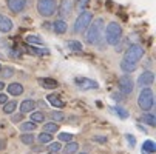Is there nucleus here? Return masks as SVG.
Wrapping results in <instances>:
<instances>
[{"label":"nucleus","mask_w":156,"mask_h":154,"mask_svg":"<svg viewBox=\"0 0 156 154\" xmlns=\"http://www.w3.org/2000/svg\"><path fill=\"white\" fill-rule=\"evenodd\" d=\"M2 90H5V83L0 82V91H2Z\"/></svg>","instance_id":"obj_44"},{"label":"nucleus","mask_w":156,"mask_h":154,"mask_svg":"<svg viewBox=\"0 0 156 154\" xmlns=\"http://www.w3.org/2000/svg\"><path fill=\"white\" fill-rule=\"evenodd\" d=\"M50 152H56V154H59V151L62 149V143L60 142H50Z\"/></svg>","instance_id":"obj_35"},{"label":"nucleus","mask_w":156,"mask_h":154,"mask_svg":"<svg viewBox=\"0 0 156 154\" xmlns=\"http://www.w3.org/2000/svg\"><path fill=\"white\" fill-rule=\"evenodd\" d=\"M8 102V96L3 94V93H0V105H5Z\"/></svg>","instance_id":"obj_41"},{"label":"nucleus","mask_w":156,"mask_h":154,"mask_svg":"<svg viewBox=\"0 0 156 154\" xmlns=\"http://www.w3.org/2000/svg\"><path fill=\"white\" fill-rule=\"evenodd\" d=\"M16 109H17V102H14V100H8V102L3 105L2 111H3L5 114H14Z\"/></svg>","instance_id":"obj_21"},{"label":"nucleus","mask_w":156,"mask_h":154,"mask_svg":"<svg viewBox=\"0 0 156 154\" xmlns=\"http://www.w3.org/2000/svg\"><path fill=\"white\" fill-rule=\"evenodd\" d=\"M141 122L147 123L148 126H156V117L153 114H150V113H144L141 116Z\"/></svg>","instance_id":"obj_26"},{"label":"nucleus","mask_w":156,"mask_h":154,"mask_svg":"<svg viewBox=\"0 0 156 154\" xmlns=\"http://www.w3.org/2000/svg\"><path fill=\"white\" fill-rule=\"evenodd\" d=\"M6 145H8V142L5 139H0V151H3L6 148Z\"/></svg>","instance_id":"obj_42"},{"label":"nucleus","mask_w":156,"mask_h":154,"mask_svg":"<svg viewBox=\"0 0 156 154\" xmlns=\"http://www.w3.org/2000/svg\"><path fill=\"white\" fill-rule=\"evenodd\" d=\"M25 43H27V45H31V46H42L43 40L39 36H36V34H28L25 37Z\"/></svg>","instance_id":"obj_18"},{"label":"nucleus","mask_w":156,"mask_h":154,"mask_svg":"<svg viewBox=\"0 0 156 154\" xmlns=\"http://www.w3.org/2000/svg\"><path fill=\"white\" fill-rule=\"evenodd\" d=\"M30 114H31L30 120L34 122V123H43V122H45V114H43L42 111H33Z\"/></svg>","instance_id":"obj_24"},{"label":"nucleus","mask_w":156,"mask_h":154,"mask_svg":"<svg viewBox=\"0 0 156 154\" xmlns=\"http://www.w3.org/2000/svg\"><path fill=\"white\" fill-rule=\"evenodd\" d=\"M113 109V113L116 114V116H119L121 119H127L128 117V111L125 108H122V106H115V108H111Z\"/></svg>","instance_id":"obj_33"},{"label":"nucleus","mask_w":156,"mask_h":154,"mask_svg":"<svg viewBox=\"0 0 156 154\" xmlns=\"http://www.w3.org/2000/svg\"><path fill=\"white\" fill-rule=\"evenodd\" d=\"M6 2V6L11 12L14 14H20V12H23L27 9V3H28V0H5Z\"/></svg>","instance_id":"obj_10"},{"label":"nucleus","mask_w":156,"mask_h":154,"mask_svg":"<svg viewBox=\"0 0 156 154\" xmlns=\"http://www.w3.org/2000/svg\"><path fill=\"white\" fill-rule=\"evenodd\" d=\"M5 88H6L8 94H11V96H14V97L22 96V94H23V91H25L23 85L19 83V82H12V83H9V85H8V86H5Z\"/></svg>","instance_id":"obj_13"},{"label":"nucleus","mask_w":156,"mask_h":154,"mask_svg":"<svg viewBox=\"0 0 156 154\" xmlns=\"http://www.w3.org/2000/svg\"><path fill=\"white\" fill-rule=\"evenodd\" d=\"M47 154H56V152H47Z\"/></svg>","instance_id":"obj_45"},{"label":"nucleus","mask_w":156,"mask_h":154,"mask_svg":"<svg viewBox=\"0 0 156 154\" xmlns=\"http://www.w3.org/2000/svg\"><path fill=\"white\" fill-rule=\"evenodd\" d=\"M79 154H88V152H79Z\"/></svg>","instance_id":"obj_46"},{"label":"nucleus","mask_w":156,"mask_h":154,"mask_svg":"<svg viewBox=\"0 0 156 154\" xmlns=\"http://www.w3.org/2000/svg\"><path fill=\"white\" fill-rule=\"evenodd\" d=\"M74 85L82 91H88V90H98L99 83L93 79H88V77H76L74 79Z\"/></svg>","instance_id":"obj_8"},{"label":"nucleus","mask_w":156,"mask_h":154,"mask_svg":"<svg viewBox=\"0 0 156 154\" xmlns=\"http://www.w3.org/2000/svg\"><path fill=\"white\" fill-rule=\"evenodd\" d=\"M104 29H105V22L104 19L98 17V19H93L90 26L87 28V43L88 45H101V43L104 42Z\"/></svg>","instance_id":"obj_1"},{"label":"nucleus","mask_w":156,"mask_h":154,"mask_svg":"<svg viewBox=\"0 0 156 154\" xmlns=\"http://www.w3.org/2000/svg\"><path fill=\"white\" fill-rule=\"evenodd\" d=\"M93 140H94V142H99V143H105V142H107V137H105V136H94Z\"/></svg>","instance_id":"obj_38"},{"label":"nucleus","mask_w":156,"mask_h":154,"mask_svg":"<svg viewBox=\"0 0 156 154\" xmlns=\"http://www.w3.org/2000/svg\"><path fill=\"white\" fill-rule=\"evenodd\" d=\"M135 90V82L128 74H124L119 77V91L122 93V96H130Z\"/></svg>","instance_id":"obj_7"},{"label":"nucleus","mask_w":156,"mask_h":154,"mask_svg":"<svg viewBox=\"0 0 156 154\" xmlns=\"http://www.w3.org/2000/svg\"><path fill=\"white\" fill-rule=\"evenodd\" d=\"M154 82V74L151 71H144L139 77H138V86L141 88H150Z\"/></svg>","instance_id":"obj_11"},{"label":"nucleus","mask_w":156,"mask_h":154,"mask_svg":"<svg viewBox=\"0 0 156 154\" xmlns=\"http://www.w3.org/2000/svg\"><path fill=\"white\" fill-rule=\"evenodd\" d=\"M91 20H93V12H90V11H82V12H79L77 19L74 20L73 31H74L76 34H82V33H85L87 28L90 26Z\"/></svg>","instance_id":"obj_4"},{"label":"nucleus","mask_w":156,"mask_h":154,"mask_svg":"<svg viewBox=\"0 0 156 154\" xmlns=\"http://www.w3.org/2000/svg\"><path fill=\"white\" fill-rule=\"evenodd\" d=\"M88 5H90V0H74V2H73V8L77 9L79 12L87 11Z\"/></svg>","instance_id":"obj_22"},{"label":"nucleus","mask_w":156,"mask_h":154,"mask_svg":"<svg viewBox=\"0 0 156 154\" xmlns=\"http://www.w3.org/2000/svg\"><path fill=\"white\" fill-rule=\"evenodd\" d=\"M122 39V26L118 22H110L104 29V40L111 46H116Z\"/></svg>","instance_id":"obj_2"},{"label":"nucleus","mask_w":156,"mask_h":154,"mask_svg":"<svg viewBox=\"0 0 156 154\" xmlns=\"http://www.w3.org/2000/svg\"><path fill=\"white\" fill-rule=\"evenodd\" d=\"M34 140H36V137H34L33 133H25V134L20 136V142L23 143V145H33Z\"/></svg>","instance_id":"obj_28"},{"label":"nucleus","mask_w":156,"mask_h":154,"mask_svg":"<svg viewBox=\"0 0 156 154\" xmlns=\"http://www.w3.org/2000/svg\"><path fill=\"white\" fill-rule=\"evenodd\" d=\"M47 99H48V103H50V105H53L54 108H59V109H60V108H63V106H65V102H63L57 94H50Z\"/></svg>","instance_id":"obj_19"},{"label":"nucleus","mask_w":156,"mask_h":154,"mask_svg":"<svg viewBox=\"0 0 156 154\" xmlns=\"http://www.w3.org/2000/svg\"><path fill=\"white\" fill-rule=\"evenodd\" d=\"M111 97H113L115 100H119V102H121V100L124 99V97H122V96H119V94H113V96H111Z\"/></svg>","instance_id":"obj_43"},{"label":"nucleus","mask_w":156,"mask_h":154,"mask_svg":"<svg viewBox=\"0 0 156 154\" xmlns=\"http://www.w3.org/2000/svg\"><path fill=\"white\" fill-rule=\"evenodd\" d=\"M51 119H53V122L59 123V122H63L65 120V114L62 111H53L51 113Z\"/></svg>","instance_id":"obj_34"},{"label":"nucleus","mask_w":156,"mask_h":154,"mask_svg":"<svg viewBox=\"0 0 156 154\" xmlns=\"http://www.w3.org/2000/svg\"><path fill=\"white\" fill-rule=\"evenodd\" d=\"M37 140H39V143H42V145H45V143H50V142H53V134H50V133H40L39 136H37Z\"/></svg>","instance_id":"obj_29"},{"label":"nucleus","mask_w":156,"mask_h":154,"mask_svg":"<svg viewBox=\"0 0 156 154\" xmlns=\"http://www.w3.org/2000/svg\"><path fill=\"white\" fill-rule=\"evenodd\" d=\"M36 108H37L36 100H33V99H25L23 102L20 103V113H22V114H28V113H33Z\"/></svg>","instance_id":"obj_14"},{"label":"nucleus","mask_w":156,"mask_h":154,"mask_svg":"<svg viewBox=\"0 0 156 154\" xmlns=\"http://www.w3.org/2000/svg\"><path fill=\"white\" fill-rule=\"evenodd\" d=\"M20 129L23 131V133H33V131H36L37 129V123H34V122H22L20 123Z\"/></svg>","instance_id":"obj_23"},{"label":"nucleus","mask_w":156,"mask_h":154,"mask_svg":"<svg viewBox=\"0 0 156 154\" xmlns=\"http://www.w3.org/2000/svg\"><path fill=\"white\" fill-rule=\"evenodd\" d=\"M36 8H37L39 15H42L43 19H50L56 12L57 0H37Z\"/></svg>","instance_id":"obj_5"},{"label":"nucleus","mask_w":156,"mask_h":154,"mask_svg":"<svg viewBox=\"0 0 156 154\" xmlns=\"http://www.w3.org/2000/svg\"><path fill=\"white\" fill-rule=\"evenodd\" d=\"M14 123H19V122H23V114L19 113V114H12V119H11Z\"/></svg>","instance_id":"obj_37"},{"label":"nucleus","mask_w":156,"mask_h":154,"mask_svg":"<svg viewBox=\"0 0 156 154\" xmlns=\"http://www.w3.org/2000/svg\"><path fill=\"white\" fill-rule=\"evenodd\" d=\"M57 137H59V142H66V143L73 140V134L71 133H60Z\"/></svg>","instance_id":"obj_36"},{"label":"nucleus","mask_w":156,"mask_h":154,"mask_svg":"<svg viewBox=\"0 0 156 154\" xmlns=\"http://www.w3.org/2000/svg\"><path fill=\"white\" fill-rule=\"evenodd\" d=\"M154 151H156V143H154L153 140H145L144 145H142V152H150V154H153Z\"/></svg>","instance_id":"obj_30"},{"label":"nucleus","mask_w":156,"mask_h":154,"mask_svg":"<svg viewBox=\"0 0 156 154\" xmlns=\"http://www.w3.org/2000/svg\"><path fill=\"white\" fill-rule=\"evenodd\" d=\"M138 68V63H131V62H127V60H121V70L124 73H135Z\"/></svg>","instance_id":"obj_20"},{"label":"nucleus","mask_w":156,"mask_h":154,"mask_svg":"<svg viewBox=\"0 0 156 154\" xmlns=\"http://www.w3.org/2000/svg\"><path fill=\"white\" fill-rule=\"evenodd\" d=\"M27 51L33 56H37V57H45V56H50V50L48 48H40V46H31V45H27Z\"/></svg>","instance_id":"obj_17"},{"label":"nucleus","mask_w":156,"mask_h":154,"mask_svg":"<svg viewBox=\"0 0 156 154\" xmlns=\"http://www.w3.org/2000/svg\"><path fill=\"white\" fill-rule=\"evenodd\" d=\"M14 28V23H12V20L5 15V14H0V33H3V34H8L11 33Z\"/></svg>","instance_id":"obj_12"},{"label":"nucleus","mask_w":156,"mask_h":154,"mask_svg":"<svg viewBox=\"0 0 156 154\" xmlns=\"http://www.w3.org/2000/svg\"><path fill=\"white\" fill-rule=\"evenodd\" d=\"M37 82H39V85L43 88V90H56V88L59 86V82L51 79V77H40Z\"/></svg>","instance_id":"obj_15"},{"label":"nucleus","mask_w":156,"mask_h":154,"mask_svg":"<svg viewBox=\"0 0 156 154\" xmlns=\"http://www.w3.org/2000/svg\"><path fill=\"white\" fill-rule=\"evenodd\" d=\"M57 129H59V123H56V122H48V123L43 125V131H45V133H50V134L57 133Z\"/></svg>","instance_id":"obj_31"},{"label":"nucleus","mask_w":156,"mask_h":154,"mask_svg":"<svg viewBox=\"0 0 156 154\" xmlns=\"http://www.w3.org/2000/svg\"><path fill=\"white\" fill-rule=\"evenodd\" d=\"M154 105V94L151 88H141V93L138 96V106L144 113H148Z\"/></svg>","instance_id":"obj_3"},{"label":"nucleus","mask_w":156,"mask_h":154,"mask_svg":"<svg viewBox=\"0 0 156 154\" xmlns=\"http://www.w3.org/2000/svg\"><path fill=\"white\" fill-rule=\"evenodd\" d=\"M9 54H11L12 57H20V56H22V51H20V50H9Z\"/></svg>","instance_id":"obj_40"},{"label":"nucleus","mask_w":156,"mask_h":154,"mask_svg":"<svg viewBox=\"0 0 156 154\" xmlns=\"http://www.w3.org/2000/svg\"><path fill=\"white\" fill-rule=\"evenodd\" d=\"M66 46H68L70 51H74V53H80L83 50L82 43L77 42V40H68V42H66Z\"/></svg>","instance_id":"obj_25"},{"label":"nucleus","mask_w":156,"mask_h":154,"mask_svg":"<svg viewBox=\"0 0 156 154\" xmlns=\"http://www.w3.org/2000/svg\"><path fill=\"white\" fill-rule=\"evenodd\" d=\"M63 149H65L66 154H74V152H77V149H79V143L74 142V140H71V142L66 143V146H65Z\"/></svg>","instance_id":"obj_32"},{"label":"nucleus","mask_w":156,"mask_h":154,"mask_svg":"<svg viewBox=\"0 0 156 154\" xmlns=\"http://www.w3.org/2000/svg\"><path fill=\"white\" fill-rule=\"evenodd\" d=\"M145 54V50L141 46V45H130L127 48V51L124 53V60L127 62H131V63H138Z\"/></svg>","instance_id":"obj_6"},{"label":"nucleus","mask_w":156,"mask_h":154,"mask_svg":"<svg viewBox=\"0 0 156 154\" xmlns=\"http://www.w3.org/2000/svg\"><path fill=\"white\" fill-rule=\"evenodd\" d=\"M0 70H2V65H0Z\"/></svg>","instance_id":"obj_47"},{"label":"nucleus","mask_w":156,"mask_h":154,"mask_svg":"<svg viewBox=\"0 0 156 154\" xmlns=\"http://www.w3.org/2000/svg\"><path fill=\"white\" fill-rule=\"evenodd\" d=\"M56 11H57V14H59V17L62 20L66 19V17H70L71 12H73V2L71 0H60V3L56 8Z\"/></svg>","instance_id":"obj_9"},{"label":"nucleus","mask_w":156,"mask_h":154,"mask_svg":"<svg viewBox=\"0 0 156 154\" xmlns=\"http://www.w3.org/2000/svg\"><path fill=\"white\" fill-rule=\"evenodd\" d=\"M14 74H16V70L12 67H2V70H0V77L2 79H11Z\"/></svg>","instance_id":"obj_27"},{"label":"nucleus","mask_w":156,"mask_h":154,"mask_svg":"<svg viewBox=\"0 0 156 154\" xmlns=\"http://www.w3.org/2000/svg\"><path fill=\"white\" fill-rule=\"evenodd\" d=\"M53 31L57 34V36H62L68 31V25H66V22L62 20V19H57L54 23H53Z\"/></svg>","instance_id":"obj_16"},{"label":"nucleus","mask_w":156,"mask_h":154,"mask_svg":"<svg viewBox=\"0 0 156 154\" xmlns=\"http://www.w3.org/2000/svg\"><path fill=\"white\" fill-rule=\"evenodd\" d=\"M125 137H127V140H128V143H130L131 146H135V145H136V139H135V137H133V136H130V134H127Z\"/></svg>","instance_id":"obj_39"}]
</instances>
